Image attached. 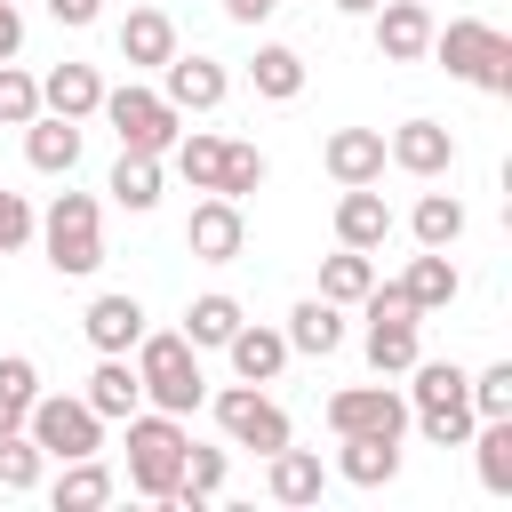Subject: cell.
Here are the masks:
<instances>
[{
    "mask_svg": "<svg viewBox=\"0 0 512 512\" xmlns=\"http://www.w3.org/2000/svg\"><path fill=\"white\" fill-rule=\"evenodd\" d=\"M448 80H472L480 96H512V32H496L488 16H448L432 24V48Z\"/></svg>",
    "mask_w": 512,
    "mask_h": 512,
    "instance_id": "1",
    "label": "cell"
},
{
    "mask_svg": "<svg viewBox=\"0 0 512 512\" xmlns=\"http://www.w3.org/2000/svg\"><path fill=\"white\" fill-rule=\"evenodd\" d=\"M136 384H144V408L192 416V408L208 400L200 344H184V328H144V336H136Z\"/></svg>",
    "mask_w": 512,
    "mask_h": 512,
    "instance_id": "2",
    "label": "cell"
},
{
    "mask_svg": "<svg viewBox=\"0 0 512 512\" xmlns=\"http://www.w3.org/2000/svg\"><path fill=\"white\" fill-rule=\"evenodd\" d=\"M184 448H192L184 416H168V408H136V416H128V488H136L144 504H168L176 480H184Z\"/></svg>",
    "mask_w": 512,
    "mask_h": 512,
    "instance_id": "3",
    "label": "cell"
},
{
    "mask_svg": "<svg viewBox=\"0 0 512 512\" xmlns=\"http://www.w3.org/2000/svg\"><path fill=\"white\" fill-rule=\"evenodd\" d=\"M408 376H416V384H408V424H416L432 448H464L472 424H480L472 400H464V376H472V368H456V360H416Z\"/></svg>",
    "mask_w": 512,
    "mask_h": 512,
    "instance_id": "4",
    "label": "cell"
},
{
    "mask_svg": "<svg viewBox=\"0 0 512 512\" xmlns=\"http://www.w3.org/2000/svg\"><path fill=\"white\" fill-rule=\"evenodd\" d=\"M40 256H48V272H64V280H88L96 264H104V216H96V200L88 192H56L48 208H40Z\"/></svg>",
    "mask_w": 512,
    "mask_h": 512,
    "instance_id": "5",
    "label": "cell"
},
{
    "mask_svg": "<svg viewBox=\"0 0 512 512\" xmlns=\"http://www.w3.org/2000/svg\"><path fill=\"white\" fill-rule=\"evenodd\" d=\"M360 312H368V336H360V344H368V368H376V376H408V368L424 360V344H416V320H424V312L408 304V288H400V280H376V288L360 296Z\"/></svg>",
    "mask_w": 512,
    "mask_h": 512,
    "instance_id": "6",
    "label": "cell"
},
{
    "mask_svg": "<svg viewBox=\"0 0 512 512\" xmlns=\"http://www.w3.org/2000/svg\"><path fill=\"white\" fill-rule=\"evenodd\" d=\"M24 432H32V448H40L48 464H72V456H96V448H104V416H96L80 392H40V400L24 408Z\"/></svg>",
    "mask_w": 512,
    "mask_h": 512,
    "instance_id": "7",
    "label": "cell"
},
{
    "mask_svg": "<svg viewBox=\"0 0 512 512\" xmlns=\"http://www.w3.org/2000/svg\"><path fill=\"white\" fill-rule=\"evenodd\" d=\"M104 120H112V136H120V152H168L176 136H184V112L160 96V88H104V104H96Z\"/></svg>",
    "mask_w": 512,
    "mask_h": 512,
    "instance_id": "8",
    "label": "cell"
},
{
    "mask_svg": "<svg viewBox=\"0 0 512 512\" xmlns=\"http://www.w3.org/2000/svg\"><path fill=\"white\" fill-rule=\"evenodd\" d=\"M208 408H216V424H224V440H232V448L272 456V448H288V440H296V432H288V408H280L264 384H224Z\"/></svg>",
    "mask_w": 512,
    "mask_h": 512,
    "instance_id": "9",
    "label": "cell"
},
{
    "mask_svg": "<svg viewBox=\"0 0 512 512\" xmlns=\"http://www.w3.org/2000/svg\"><path fill=\"white\" fill-rule=\"evenodd\" d=\"M328 432H336V440H344V432L400 440V432H408V392H392V384H344V392H328Z\"/></svg>",
    "mask_w": 512,
    "mask_h": 512,
    "instance_id": "10",
    "label": "cell"
},
{
    "mask_svg": "<svg viewBox=\"0 0 512 512\" xmlns=\"http://www.w3.org/2000/svg\"><path fill=\"white\" fill-rule=\"evenodd\" d=\"M184 248H192L200 264H232V256L248 248V224H240V200H224V192H208V200H192V216H184Z\"/></svg>",
    "mask_w": 512,
    "mask_h": 512,
    "instance_id": "11",
    "label": "cell"
},
{
    "mask_svg": "<svg viewBox=\"0 0 512 512\" xmlns=\"http://www.w3.org/2000/svg\"><path fill=\"white\" fill-rule=\"evenodd\" d=\"M160 96H168L176 112H216V104L232 96V72H224L216 56H184V48H176V56L160 64Z\"/></svg>",
    "mask_w": 512,
    "mask_h": 512,
    "instance_id": "12",
    "label": "cell"
},
{
    "mask_svg": "<svg viewBox=\"0 0 512 512\" xmlns=\"http://www.w3.org/2000/svg\"><path fill=\"white\" fill-rule=\"evenodd\" d=\"M384 160H392L400 176H424V184H432V176L456 168V136H448L440 120H400V128L384 136Z\"/></svg>",
    "mask_w": 512,
    "mask_h": 512,
    "instance_id": "13",
    "label": "cell"
},
{
    "mask_svg": "<svg viewBox=\"0 0 512 512\" xmlns=\"http://www.w3.org/2000/svg\"><path fill=\"white\" fill-rule=\"evenodd\" d=\"M368 24H376V56L384 64H416L432 48V0H376Z\"/></svg>",
    "mask_w": 512,
    "mask_h": 512,
    "instance_id": "14",
    "label": "cell"
},
{
    "mask_svg": "<svg viewBox=\"0 0 512 512\" xmlns=\"http://www.w3.org/2000/svg\"><path fill=\"white\" fill-rule=\"evenodd\" d=\"M320 168L336 176V184H384V128H336L328 144H320Z\"/></svg>",
    "mask_w": 512,
    "mask_h": 512,
    "instance_id": "15",
    "label": "cell"
},
{
    "mask_svg": "<svg viewBox=\"0 0 512 512\" xmlns=\"http://www.w3.org/2000/svg\"><path fill=\"white\" fill-rule=\"evenodd\" d=\"M224 360H232V376H240V384H272V376H280L296 352H288V336H280V328H264V320H240V328L224 336Z\"/></svg>",
    "mask_w": 512,
    "mask_h": 512,
    "instance_id": "16",
    "label": "cell"
},
{
    "mask_svg": "<svg viewBox=\"0 0 512 512\" xmlns=\"http://www.w3.org/2000/svg\"><path fill=\"white\" fill-rule=\"evenodd\" d=\"M104 424H128L136 408H144V384H136V360L128 352H96V368H88V392H80Z\"/></svg>",
    "mask_w": 512,
    "mask_h": 512,
    "instance_id": "17",
    "label": "cell"
},
{
    "mask_svg": "<svg viewBox=\"0 0 512 512\" xmlns=\"http://www.w3.org/2000/svg\"><path fill=\"white\" fill-rule=\"evenodd\" d=\"M80 336H88L96 352H136V336H144V304H136L128 288H104V296L80 312Z\"/></svg>",
    "mask_w": 512,
    "mask_h": 512,
    "instance_id": "18",
    "label": "cell"
},
{
    "mask_svg": "<svg viewBox=\"0 0 512 512\" xmlns=\"http://www.w3.org/2000/svg\"><path fill=\"white\" fill-rule=\"evenodd\" d=\"M24 160H32L40 176H72V168H80V120L32 112V120H24Z\"/></svg>",
    "mask_w": 512,
    "mask_h": 512,
    "instance_id": "19",
    "label": "cell"
},
{
    "mask_svg": "<svg viewBox=\"0 0 512 512\" xmlns=\"http://www.w3.org/2000/svg\"><path fill=\"white\" fill-rule=\"evenodd\" d=\"M336 240L344 248H384L392 240V208H384L376 184H344L336 192Z\"/></svg>",
    "mask_w": 512,
    "mask_h": 512,
    "instance_id": "20",
    "label": "cell"
},
{
    "mask_svg": "<svg viewBox=\"0 0 512 512\" xmlns=\"http://www.w3.org/2000/svg\"><path fill=\"white\" fill-rule=\"evenodd\" d=\"M400 288H408V304H416V312H448V304L464 296V272H456V256H448V248H416V256H408V272H400Z\"/></svg>",
    "mask_w": 512,
    "mask_h": 512,
    "instance_id": "21",
    "label": "cell"
},
{
    "mask_svg": "<svg viewBox=\"0 0 512 512\" xmlns=\"http://www.w3.org/2000/svg\"><path fill=\"white\" fill-rule=\"evenodd\" d=\"M288 352H304V360H328V352H344V304H328V296H304V304H288Z\"/></svg>",
    "mask_w": 512,
    "mask_h": 512,
    "instance_id": "22",
    "label": "cell"
},
{
    "mask_svg": "<svg viewBox=\"0 0 512 512\" xmlns=\"http://www.w3.org/2000/svg\"><path fill=\"white\" fill-rule=\"evenodd\" d=\"M264 488H272V504H320V488H328V464L312 456V448H272L264 456Z\"/></svg>",
    "mask_w": 512,
    "mask_h": 512,
    "instance_id": "23",
    "label": "cell"
},
{
    "mask_svg": "<svg viewBox=\"0 0 512 512\" xmlns=\"http://www.w3.org/2000/svg\"><path fill=\"white\" fill-rule=\"evenodd\" d=\"M168 56H176V24H168V8H128V16H120V64L160 72Z\"/></svg>",
    "mask_w": 512,
    "mask_h": 512,
    "instance_id": "24",
    "label": "cell"
},
{
    "mask_svg": "<svg viewBox=\"0 0 512 512\" xmlns=\"http://www.w3.org/2000/svg\"><path fill=\"white\" fill-rule=\"evenodd\" d=\"M96 104H104V80H96V64H56V72L40 80V112L96 120Z\"/></svg>",
    "mask_w": 512,
    "mask_h": 512,
    "instance_id": "25",
    "label": "cell"
},
{
    "mask_svg": "<svg viewBox=\"0 0 512 512\" xmlns=\"http://www.w3.org/2000/svg\"><path fill=\"white\" fill-rule=\"evenodd\" d=\"M392 472H400V440L344 432V448H336V480H352V488H384Z\"/></svg>",
    "mask_w": 512,
    "mask_h": 512,
    "instance_id": "26",
    "label": "cell"
},
{
    "mask_svg": "<svg viewBox=\"0 0 512 512\" xmlns=\"http://www.w3.org/2000/svg\"><path fill=\"white\" fill-rule=\"evenodd\" d=\"M248 88H256L264 104H296V96H304V56L280 48V40H264L256 64H248Z\"/></svg>",
    "mask_w": 512,
    "mask_h": 512,
    "instance_id": "27",
    "label": "cell"
},
{
    "mask_svg": "<svg viewBox=\"0 0 512 512\" xmlns=\"http://www.w3.org/2000/svg\"><path fill=\"white\" fill-rule=\"evenodd\" d=\"M104 192H112L128 216H152V208H160V152H120Z\"/></svg>",
    "mask_w": 512,
    "mask_h": 512,
    "instance_id": "28",
    "label": "cell"
},
{
    "mask_svg": "<svg viewBox=\"0 0 512 512\" xmlns=\"http://www.w3.org/2000/svg\"><path fill=\"white\" fill-rule=\"evenodd\" d=\"M240 320H248V312H240V296L208 288V296H192V304H184V344H200V352H224V336H232Z\"/></svg>",
    "mask_w": 512,
    "mask_h": 512,
    "instance_id": "29",
    "label": "cell"
},
{
    "mask_svg": "<svg viewBox=\"0 0 512 512\" xmlns=\"http://www.w3.org/2000/svg\"><path fill=\"white\" fill-rule=\"evenodd\" d=\"M224 472H232V456L192 440V448H184V480H176V496H168V504H184V512H208V504H216V488H224Z\"/></svg>",
    "mask_w": 512,
    "mask_h": 512,
    "instance_id": "30",
    "label": "cell"
},
{
    "mask_svg": "<svg viewBox=\"0 0 512 512\" xmlns=\"http://www.w3.org/2000/svg\"><path fill=\"white\" fill-rule=\"evenodd\" d=\"M112 488H120V480H112L96 456H72V464L56 472L48 496H56V512H96V504H112Z\"/></svg>",
    "mask_w": 512,
    "mask_h": 512,
    "instance_id": "31",
    "label": "cell"
},
{
    "mask_svg": "<svg viewBox=\"0 0 512 512\" xmlns=\"http://www.w3.org/2000/svg\"><path fill=\"white\" fill-rule=\"evenodd\" d=\"M408 232H416V248H456L464 240V200L456 192H424L408 208Z\"/></svg>",
    "mask_w": 512,
    "mask_h": 512,
    "instance_id": "32",
    "label": "cell"
},
{
    "mask_svg": "<svg viewBox=\"0 0 512 512\" xmlns=\"http://www.w3.org/2000/svg\"><path fill=\"white\" fill-rule=\"evenodd\" d=\"M368 288H376L368 248H344V240H336V256H320V296H328V304H360Z\"/></svg>",
    "mask_w": 512,
    "mask_h": 512,
    "instance_id": "33",
    "label": "cell"
},
{
    "mask_svg": "<svg viewBox=\"0 0 512 512\" xmlns=\"http://www.w3.org/2000/svg\"><path fill=\"white\" fill-rule=\"evenodd\" d=\"M40 400V368L24 352H0V432H24V408Z\"/></svg>",
    "mask_w": 512,
    "mask_h": 512,
    "instance_id": "34",
    "label": "cell"
},
{
    "mask_svg": "<svg viewBox=\"0 0 512 512\" xmlns=\"http://www.w3.org/2000/svg\"><path fill=\"white\" fill-rule=\"evenodd\" d=\"M168 152H176V176H184L192 192H216V168H224V136L192 128V136H176Z\"/></svg>",
    "mask_w": 512,
    "mask_h": 512,
    "instance_id": "35",
    "label": "cell"
},
{
    "mask_svg": "<svg viewBox=\"0 0 512 512\" xmlns=\"http://www.w3.org/2000/svg\"><path fill=\"white\" fill-rule=\"evenodd\" d=\"M48 472V456L32 448V432H0V496H32Z\"/></svg>",
    "mask_w": 512,
    "mask_h": 512,
    "instance_id": "36",
    "label": "cell"
},
{
    "mask_svg": "<svg viewBox=\"0 0 512 512\" xmlns=\"http://www.w3.org/2000/svg\"><path fill=\"white\" fill-rule=\"evenodd\" d=\"M264 176H272V160H264L256 144H240V136H224V168H216V192H224V200H248V192H256Z\"/></svg>",
    "mask_w": 512,
    "mask_h": 512,
    "instance_id": "37",
    "label": "cell"
},
{
    "mask_svg": "<svg viewBox=\"0 0 512 512\" xmlns=\"http://www.w3.org/2000/svg\"><path fill=\"white\" fill-rule=\"evenodd\" d=\"M464 400H472V416H512V360L472 368L464 376Z\"/></svg>",
    "mask_w": 512,
    "mask_h": 512,
    "instance_id": "38",
    "label": "cell"
},
{
    "mask_svg": "<svg viewBox=\"0 0 512 512\" xmlns=\"http://www.w3.org/2000/svg\"><path fill=\"white\" fill-rule=\"evenodd\" d=\"M32 112H40V80L8 56V64H0V128H24Z\"/></svg>",
    "mask_w": 512,
    "mask_h": 512,
    "instance_id": "39",
    "label": "cell"
},
{
    "mask_svg": "<svg viewBox=\"0 0 512 512\" xmlns=\"http://www.w3.org/2000/svg\"><path fill=\"white\" fill-rule=\"evenodd\" d=\"M32 224H40V216H32V200L0 184V256H16V248L32 240Z\"/></svg>",
    "mask_w": 512,
    "mask_h": 512,
    "instance_id": "40",
    "label": "cell"
},
{
    "mask_svg": "<svg viewBox=\"0 0 512 512\" xmlns=\"http://www.w3.org/2000/svg\"><path fill=\"white\" fill-rule=\"evenodd\" d=\"M48 16H56L64 32H88V24L104 16V0H48Z\"/></svg>",
    "mask_w": 512,
    "mask_h": 512,
    "instance_id": "41",
    "label": "cell"
},
{
    "mask_svg": "<svg viewBox=\"0 0 512 512\" xmlns=\"http://www.w3.org/2000/svg\"><path fill=\"white\" fill-rule=\"evenodd\" d=\"M16 48H24V16H16V8H8V0H0V64H8V56H16Z\"/></svg>",
    "mask_w": 512,
    "mask_h": 512,
    "instance_id": "42",
    "label": "cell"
},
{
    "mask_svg": "<svg viewBox=\"0 0 512 512\" xmlns=\"http://www.w3.org/2000/svg\"><path fill=\"white\" fill-rule=\"evenodd\" d=\"M272 8H280V0H224V16H232V24H264Z\"/></svg>",
    "mask_w": 512,
    "mask_h": 512,
    "instance_id": "43",
    "label": "cell"
},
{
    "mask_svg": "<svg viewBox=\"0 0 512 512\" xmlns=\"http://www.w3.org/2000/svg\"><path fill=\"white\" fill-rule=\"evenodd\" d=\"M368 8H376V0H336V16H368Z\"/></svg>",
    "mask_w": 512,
    "mask_h": 512,
    "instance_id": "44",
    "label": "cell"
}]
</instances>
